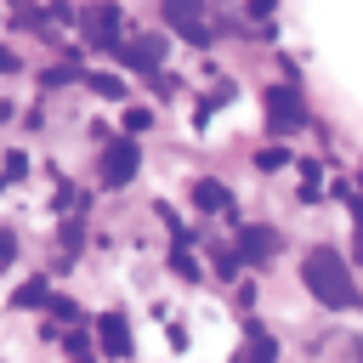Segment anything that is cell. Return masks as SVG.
Returning <instances> with one entry per match:
<instances>
[{
	"label": "cell",
	"instance_id": "cell-5",
	"mask_svg": "<svg viewBox=\"0 0 363 363\" xmlns=\"http://www.w3.org/2000/svg\"><path fill=\"white\" fill-rule=\"evenodd\" d=\"M79 28H85V40H91L96 51H113V45H119V34H125V11L102 0V6H91V11L79 17Z\"/></svg>",
	"mask_w": 363,
	"mask_h": 363
},
{
	"label": "cell",
	"instance_id": "cell-14",
	"mask_svg": "<svg viewBox=\"0 0 363 363\" xmlns=\"http://www.w3.org/2000/svg\"><path fill=\"white\" fill-rule=\"evenodd\" d=\"M91 91H102V96H125V85H119L113 74H91Z\"/></svg>",
	"mask_w": 363,
	"mask_h": 363
},
{
	"label": "cell",
	"instance_id": "cell-13",
	"mask_svg": "<svg viewBox=\"0 0 363 363\" xmlns=\"http://www.w3.org/2000/svg\"><path fill=\"white\" fill-rule=\"evenodd\" d=\"M255 164H261V170H284V164H289V153H284V147H261V153H255Z\"/></svg>",
	"mask_w": 363,
	"mask_h": 363
},
{
	"label": "cell",
	"instance_id": "cell-17",
	"mask_svg": "<svg viewBox=\"0 0 363 363\" xmlns=\"http://www.w3.org/2000/svg\"><path fill=\"white\" fill-rule=\"evenodd\" d=\"M11 261H17V238H11V233H0V272H6Z\"/></svg>",
	"mask_w": 363,
	"mask_h": 363
},
{
	"label": "cell",
	"instance_id": "cell-3",
	"mask_svg": "<svg viewBox=\"0 0 363 363\" xmlns=\"http://www.w3.org/2000/svg\"><path fill=\"white\" fill-rule=\"evenodd\" d=\"M159 11H164V28H176L187 45L204 51V45L216 40V28H210V17H204V0H164Z\"/></svg>",
	"mask_w": 363,
	"mask_h": 363
},
{
	"label": "cell",
	"instance_id": "cell-19",
	"mask_svg": "<svg viewBox=\"0 0 363 363\" xmlns=\"http://www.w3.org/2000/svg\"><path fill=\"white\" fill-rule=\"evenodd\" d=\"M0 74H17V57H11L6 45H0Z\"/></svg>",
	"mask_w": 363,
	"mask_h": 363
},
{
	"label": "cell",
	"instance_id": "cell-18",
	"mask_svg": "<svg viewBox=\"0 0 363 363\" xmlns=\"http://www.w3.org/2000/svg\"><path fill=\"white\" fill-rule=\"evenodd\" d=\"M272 11H278V0H250V17H255V23H267Z\"/></svg>",
	"mask_w": 363,
	"mask_h": 363
},
{
	"label": "cell",
	"instance_id": "cell-1",
	"mask_svg": "<svg viewBox=\"0 0 363 363\" xmlns=\"http://www.w3.org/2000/svg\"><path fill=\"white\" fill-rule=\"evenodd\" d=\"M301 284L312 289V301L318 306H329V312H352L357 306V284H352V267L340 261V250H329V244H318L306 261H301Z\"/></svg>",
	"mask_w": 363,
	"mask_h": 363
},
{
	"label": "cell",
	"instance_id": "cell-4",
	"mask_svg": "<svg viewBox=\"0 0 363 363\" xmlns=\"http://www.w3.org/2000/svg\"><path fill=\"white\" fill-rule=\"evenodd\" d=\"M136 170H142V147L125 136V142H108L102 147V164H96V176H102V187H125V182H136Z\"/></svg>",
	"mask_w": 363,
	"mask_h": 363
},
{
	"label": "cell",
	"instance_id": "cell-6",
	"mask_svg": "<svg viewBox=\"0 0 363 363\" xmlns=\"http://www.w3.org/2000/svg\"><path fill=\"white\" fill-rule=\"evenodd\" d=\"M113 51H119V62H125V68H136L142 79H153V74H159V62H164V40H153V34H136L130 45L119 40Z\"/></svg>",
	"mask_w": 363,
	"mask_h": 363
},
{
	"label": "cell",
	"instance_id": "cell-8",
	"mask_svg": "<svg viewBox=\"0 0 363 363\" xmlns=\"http://www.w3.org/2000/svg\"><path fill=\"white\" fill-rule=\"evenodd\" d=\"M272 244H278V233H272V227H244L233 255H238V261H267V255H272Z\"/></svg>",
	"mask_w": 363,
	"mask_h": 363
},
{
	"label": "cell",
	"instance_id": "cell-10",
	"mask_svg": "<svg viewBox=\"0 0 363 363\" xmlns=\"http://www.w3.org/2000/svg\"><path fill=\"white\" fill-rule=\"evenodd\" d=\"M45 301H51V284H45V278H28V284L17 289V306H45Z\"/></svg>",
	"mask_w": 363,
	"mask_h": 363
},
{
	"label": "cell",
	"instance_id": "cell-2",
	"mask_svg": "<svg viewBox=\"0 0 363 363\" xmlns=\"http://www.w3.org/2000/svg\"><path fill=\"white\" fill-rule=\"evenodd\" d=\"M267 125L278 130V136H295V130H306L312 125V113H306V102H301V91L295 85H267Z\"/></svg>",
	"mask_w": 363,
	"mask_h": 363
},
{
	"label": "cell",
	"instance_id": "cell-11",
	"mask_svg": "<svg viewBox=\"0 0 363 363\" xmlns=\"http://www.w3.org/2000/svg\"><path fill=\"white\" fill-rule=\"evenodd\" d=\"M318 187H323V176H318V164H306V182H301V204H318V199H323Z\"/></svg>",
	"mask_w": 363,
	"mask_h": 363
},
{
	"label": "cell",
	"instance_id": "cell-15",
	"mask_svg": "<svg viewBox=\"0 0 363 363\" xmlns=\"http://www.w3.org/2000/svg\"><path fill=\"white\" fill-rule=\"evenodd\" d=\"M147 125H153V113H147V108H125V130H130V136H136V130H147Z\"/></svg>",
	"mask_w": 363,
	"mask_h": 363
},
{
	"label": "cell",
	"instance_id": "cell-7",
	"mask_svg": "<svg viewBox=\"0 0 363 363\" xmlns=\"http://www.w3.org/2000/svg\"><path fill=\"white\" fill-rule=\"evenodd\" d=\"M96 340H102L108 357H130V323H125V312H102L96 318Z\"/></svg>",
	"mask_w": 363,
	"mask_h": 363
},
{
	"label": "cell",
	"instance_id": "cell-12",
	"mask_svg": "<svg viewBox=\"0 0 363 363\" xmlns=\"http://www.w3.org/2000/svg\"><path fill=\"white\" fill-rule=\"evenodd\" d=\"M170 267H176V272H182L187 284H199V261H193V255H182V244L170 250Z\"/></svg>",
	"mask_w": 363,
	"mask_h": 363
},
{
	"label": "cell",
	"instance_id": "cell-9",
	"mask_svg": "<svg viewBox=\"0 0 363 363\" xmlns=\"http://www.w3.org/2000/svg\"><path fill=\"white\" fill-rule=\"evenodd\" d=\"M193 204H199V210H227V204H233V193H227L216 176H204V182H193Z\"/></svg>",
	"mask_w": 363,
	"mask_h": 363
},
{
	"label": "cell",
	"instance_id": "cell-20",
	"mask_svg": "<svg viewBox=\"0 0 363 363\" xmlns=\"http://www.w3.org/2000/svg\"><path fill=\"white\" fill-rule=\"evenodd\" d=\"M0 187H6V176H0Z\"/></svg>",
	"mask_w": 363,
	"mask_h": 363
},
{
	"label": "cell",
	"instance_id": "cell-16",
	"mask_svg": "<svg viewBox=\"0 0 363 363\" xmlns=\"http://www.w3.org/2000/svg\"><path fill=\"white\" fill-rule=\"evenodd\" d=\"M244 357H278V346H272V340H261V335H255V340H250V346H244Z\"/></svg>",
	"mask_w": 363,
	"mask_h": 363
}]
</instances>
